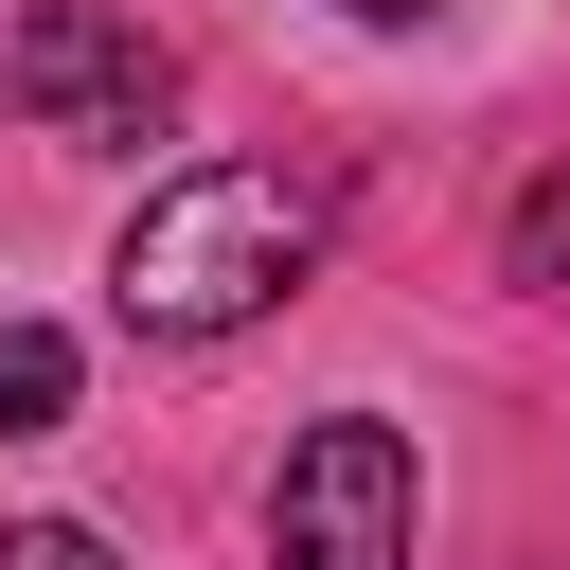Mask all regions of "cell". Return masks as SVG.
Wrapping results in <instances>:
<instances>
[{"label":"cell","mask_w":570,"mask_h":570,"mask_svg":"<svg viewBox=\"0 0 570 570\" xmlns=\"http://www.w3.org/2000/svg\"><path fill=\"white\" fill-rule=\"evenodd\" d=\"M499 249H517V285H552V303H570V160L517 196V232H499Z\"/></svg>","instance_id":"cell-5"},{"label":"cell","mask_w":570,"mask_h":570,"mask_svg":"<svg viewBox=\"0 0 570 570\" xmlns=\"http://www.w3.org/2000/svg\"><path fill=\"white\" fill-rule=\"evenodd\" d=\"M267 570H410V428L321 410L267 481Z\"/></svg>","instance_id":"cell-3"},{"label":"cell","mask_w":570,"mask_h":570,"mask_svg":"<svg viewBox=\"0 0 570 570\" xmlns=\"http://www.w3.org/2000/svg\"><path fill=\"white\" fill-rule=\"evenodd\" d=\"M356 18H392V36H410V18H445V0H356Z\"/></svg>","instance_id":"cell-7"},{"label":"cell","mask_w":570,"mask_h":570,"mask_svg":"<svg viewBox=\"0 0 570 570\" xmlns=\"http://www.w3.org/2000/svg\"><path fill=\"white\" fill-rule=\"evenodd\" d=\"M303 267H321V196L285 160H178L107 249V303H125V338H232Z\"/></svg>","instance_id":"cell-1"},{"label":"cell","mask_w":570,"mask_h":570,"mask_svg":"<svg viewBox=\"0 0 570 570\" xmlns=\"http://www.w3.org/2000/svg\"><path fill=\"white\" fill-rule=\"evenodd\" d=\"M36 428H71V338L0 321V445H36Z\"/></svg>","instance_id":"cell-4"},{"label":"cell","mask_w":570,"mask_h":570,"mask_svg":"<svg viewBox=\"0 0 570 570\" xmlns=\"http://www.w3.org/2000/svg\"><path fill=\"white\" fill-rule=\"evenodd\" d=\"M0 89H18L36 142H160V125H178V53H160L125 0H36L18 53H0Z\"/></svg>","instance_id":"cell-2"},{"label":"cell","mask_w":570,"mask_h":570,"mask_svg":"<svg viewBox=\"0 0 570 570\" xmlns=\"http://www.w3.org/2000/svg\"><path fill=\"white\" fill-rule=\"evenodd\" d=\"M0 570H125L89 517H0Z\"/></svg>","instance_id":"cell-6"}]
</instances>
